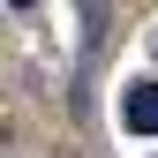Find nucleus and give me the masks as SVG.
<instances>
[{"mask_svg":"<svg viewBox=\"0 0 158 158\" xmlns=\"http://www.w3.org/2000/svg\"><path fill=\"white\" fill-rule=\"evenodd\" d=\"M121 128L158 135V83H128V98H121Z\"/></svg>","mask_w":158,"mask_h":158,"instance_id":"nucleus-1","label":"nucleus"}]
</instances>
